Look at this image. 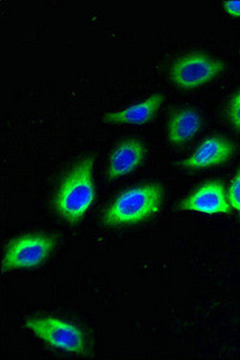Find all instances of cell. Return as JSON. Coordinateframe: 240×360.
<instances>
[{"label": "cell", "instance_id": "7a4b0ae2", "mask_svg": "<svg viewBox=\"0 0 240 360\" xmlns=\"http://www.w3.org/2000/svg\"><path fill=\"white\" fill-rule=\"evenodd\" d=\"M163 190L159 184H144L122 191L105 210L102 221L108 226H127L146 221L161 209Z\"/></svg>", "mask_w": 240, "mask_h": 360}, {"label": "cell", "instance_id": "3957f363", "mask_svg": "<svg viewBox=\"0 0 240 360\" xmlns=\"http://www.w3.org/2000/svg\"><path fill=\"white\" fill-rule=\"evenodd\" d=\"M25 328L45 344L64 352H86L84 333L76 324L57 317H34L25 322Z\"/></svg>", "mask_w": 240, "mask_h": 360}, {"label": "cell", "instance_id": "ba28073f", "mask_svg": "<svg viewBox=\"0 0 240 360\" xmlns=\"http://www.w3.org/2000/svg\"><path fill=\"white\" fill-rule=\"evenodd\" d=\"M146 147L139 139H125L114 148L110 156L107 174L110 179L127 176L134 172L146 158Z\"/></svg>", "mask_w": 240, "mask_h": 360}, {"label": "cell", "instance_id": "7c38bea8", "mask_svg": "<svg viewBox=\"0 0 240 360\" xmlns=\"http://www.w3.org/2000/svg\"><path fill=\"white\" fill-rule=\"evenodd\" d=\"M228 202L231 208L234 209L240 217V169L233 178L228 188Z\"/></svg>", "mask_w": 240, "mask_h": 360}, {"label": "cell", "instance_id": "8fae6325", "mask_svg": "<svg viewBox=\"0 0 240 360\" xmlns=\"http://www.w3.org/2000/svg\"><path fill=\"white\" fill-rule=\"evenodd\" d=\"M227 118L236 130H240V90L228 103Z\"/></svg>", "mask_w": 240, "mask_h": 360}, {"label": "cell", "instance_id": "30bf717a", "mask_svg": "<svg viewBox=\"0 0 240 360\" xmlns=\"http://www.w3.org/2000/svg\"><path fill=\"white\" fill-rule=\"evenodd\" d=\"M202 124V117L195 110L182 108L173 112L168 120V142L172 146H183L200 132Z\"/></svg>", "mask_w": 240, "mask_h": 360}, {"label": "cell", "instance_id": "9c48e42d", "mask_svg": "<svg viewBox=\"0 0 240 360\" xmlns=\"http://www.w3.org/2000/svg\"><path fill=\"white\" fill-rule=\"evenodd\" d=\"M163 95L155 94L151 98L134 103L119 111L110 112L103 117V120L117 125H142L151 122L159 111L163 103Z\"/></svg>", "mask_w": 240, "mask_h": 360}, {"label": "cell", "instance_id": "4fadbf2b", "mask_svg": "<svg viewBox=\"0 0 240 360\" xmlns=\"http://www.w3.org/2000/svg\"><path fill=\"white\" fill-rule=\"evenodd\" d=\"M222 5L228 15L240 17V0H227Z\"/></svg>", "mask_w": 240, "mask_h": 360}, {"label": "cell", "instance_id": "52a82bcc", "mask_svg": "<svg viewBox=\"0 0 240 360\" xmlns=\"http://www.w3.org/2000/svg\"><path fill=\"white\" fill-rule=\"evenodd\" d=\"M236 153V146L224 137H208L196 148L195 152L182 162L187 169L220 166L227 162Z\"/></svg>", "mask_w": 240, "mask_h": 360}, {"label": "cell", "instance_id": "277c9868", "mask_svg": "<svg viewBox=\"0 0 240 360\" xmlns=\"http://www.w3.org/2000/svg\"><path fill=\"white\" fill-rule=\"evenodd\" d=\"M56 246L54 237L47 234H25L8 243L3 258V269H32L41 266Z\"/></svg>", "mask_w": 240, "mask_h": 360}, {"label": "cell", "instance_id": "6da1fadb", "mask_svg": "<svg viewBox=\"0 0 240 360\" xmlns=\"http://www.w3.org/2000/svg\"><path fill=\"white\" fill-rule=\"evenodd\" d=\"M91 158L81 160L61 181L54 198V208L66 221H81L95 201Z\"/></svg>", "mask_w": 240, "mask_h": 360}, {"label": "cell", "instance_id": "8992f818", "mask_svg": "<svg viewBox=\"0 0 240 360\" xmlns=\"http://www.w3.org/2000/svg\"><path fill=\"white\" fill-rule=\"evenodd\" d=\"M179 209L210 215H222L232 212L227 191L220 180H209L200 185L194 193L180 201Z\"/></svg>", "mask_w": 240, "mask_h": 360}, {"label": "cell", "instance_id": "5b68a950", "mask_svg": "<svg viewBox=\"0 0 240 360\" xmlns=\"http://www.w3.org/2000/svg\"><path fill=\"white\" fill-rule=\"evenodd\" d=\"M224 62L202 52H192L178 58L170 69V77L175 86L195 89L204 86L224 71Z\"/></svg>", "mask_w": 240, "mask_h": 360}]
</instances>
